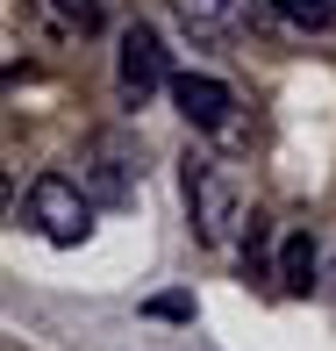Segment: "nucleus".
<instances>
[{
	"instance_id": "obj_7",
	"label": "nucleus",
	"mask_w": 336,
	"mask_h": 351,
	"mask_svg": "<svg viewBox=\"0 0 336 351\" xmlns=\"http://www.w3.org/2000/svg\"><path fill=\"white\" fill-rule=\"evenodd\" d=\"M272 280H279L286 294H308V287H315V237L308 230H286L279 237V265H272Z\"/></svg>"
},
{
	"instance_id": "obj_1",
	"label": "nucleus",
	"mask_w": 336,
	"mask_h": 351,
	"mask_svg": "<svg viewBox=\"0 0 336 351\" xmlns=\"http://www.w3.org/2000/svg\"><path fill=\"white\" fill-rule=\"evenodd\" d=\"M72 165H79L72 180L93 194V208H129V201H136V151H129V143H122L115 130L86 136Z\"/></svg>"
},
{
	"instance_id": "obj_11",
	"label": "nucleus",
	"mask_w": 336,
	"mask_h": 351,
	"mask_svg": "<svg viewBox=\"0 0 336 351\" xmlns=\"http://www.w3.org/2000/svg\"><path fill=\"white\" fill-rule=\"evenodd\" d=\"M172 8H179V14H186V22H194V29H215V22H222V14H229V8H236V0H172Z\"/></svg>"
},
{
	"instance_id": "obj_4",
	"label": "nucleus",
	"mask_w": 336,
	"mask_h": 351,
	"mask_svg": "<svg viewBox=\"0 0 336 351\" xmlns=\"http://www.w3.org/2000/svg\"><path fill=\"white\" fill-rule=\"evenodd\" d=\"M115 86H122V101H129V108H143L157 86H165V43H157V29H151V22H129V29H122Z\"/></svg>"
},
{
	"instance_id": "obj_6",
	"label": "nucleus",
	"mask_w": 336,
	"mask_h": 351,
	"mask_svg": "<svg viewBox=\"0 0 336 351\" xmlns=\"http://www.w3.org/2000/svg\"><path fill=\"white\" fill-rule=\"evenodd\" d=\"M250 22L265 36H315V29H336V0H258Z\"/></svg>"
},
{
	"instance_id": "obj_10",
	"label": "nucleus",
	"mask_w": 336,
	"mask_h": 351,
	"mask_svg": "<svg viewBox=\"0 0 336 351\" xmlns=\"http://www.w3.org/2000/svg\"><path fill=\"white\" fill-rule=\"evenodd\" d=\"M143 315H157V323H194V294H151Z\"/></svg>"
},
{
	"instance_id": "obj_9",
	"label": "nucleus",
	"mask_w": 336,
	"mask_h": 351,
	"mask_svg": "<svg viewBox=\"0 0 336 351\" xmlns=\"http://www.w3.org/2000/svg\"><path fill=\"white\" fill-rule=\"evenodd\" d=\"M272 258V215H250L244 222V265H265Z\"/></svg>"
},
{
	"instance_id": "obj_3",
	"label": "nucleus",
	"mask_w": 336,
	"mask_h": 351,
	"mask_svg": "<svg viewBox=\"0 0 336 351\" xmlns=\"http://www.w3.org/2000/svg\"><path fill=\"white\" fill-rule=\"evenodd\" d=\"M186 201H194L201 244H229V222H244L236 215V186H229V172L215 158H186Z\"/></svg>"
},
{
	"instance_id": "obj_2",
	"label": "nucleus",
	"mask_w": 336,
	"mask_h": 351,
	"mask_svg": "<svg viewBox=\"0 0 336 351\" xmlns=\"http://www.w3.org/2000/svg\"><path fill=\"white\" fill-rule=\"evenodd\" d=\"M29 222H36L51 244H86V230H93V194L72 180V172H43L36 186H29Z\"/></svg>"
},
{
	"instance_id": "obj_5",
	"label": "nucleus",
	"mask_w": 336,
	"mask_h": 351,
	"mask_svg": "<svg viewBox=\"0 0 336 351\" xmlns=\"http://www.w3.org/2000/svg\"><path fill=\"white\" fill-rule=\"evenodd\" d=\"M172 101H179V115L194 122V130H207V136L236 115V93L222 86V79H207V72H179L172 79Z\"/></svg>"
},
{
	"instance_id": "obj_8",
	"label": "nucleus",
	"mask_w": 336,
	"mask_h": 351,
	"mask_svg": "<svg viewBox=\"0 0 336 351\" xmlns=\"http://www.w3.org/2000/svg\"><path fill=\"white\" fill-rule=\"evenodd\" d=\"M51 14L65 29H79V36H93V29H101V0H51Z\"/></svg>"
}]
</instances>
